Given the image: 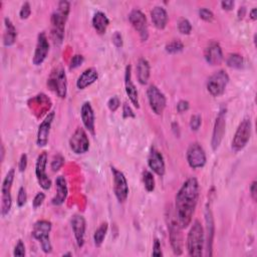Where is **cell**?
Returning a JSON list of instances; mask_svg holds the SVG:
<instances>
[{"label":"cell","mask_w":257,"mask_h":257,"mask_svg":"<svg viewBox=\"0 0 257 257\" xmlns=\"http://www.w3.org/2000/svg\"><path fill=\"white\" fill-rule=\"evenodd\" d=\"M199 198V183L196 178L187 179L176 195V219L182 229L188 227L195 212Z\"/></svg>","instance_id":"6da1fadb"},{"label":"cell","mask_w":257,"mask_h":257,"mask_svg":"<svg viewBox=\"0 0 257 257\" xmlns=\"http://www.w3.org/2000/svg\"><path fill=\"white\" fill-rule=\"evenodd\" d=\"M69 11H71V4L68 1L62 0L58 2L57 9L52 14V39L55 45L59 46L62 43L64 37V28L65 22L68 18Z\"/></svg>","instance_id":"7a4b0ae2"},{"label":"cell","mask_w":257,"mask_h":257,"mask_svg":"<svg viewBox=\"0 0 257 257\" xmlns=\"http://www.w3.org/2000/svg\"><path fill=\"white\" fill-rule=\"evenodd\" d=\"M205 246V232L201 223L196 220L187 236V250L190 256L200 257L203 255Z\"/></svg>","instance_id":"3957f363"},{"label":"cell","mask_w":257,"mask_h":257,"mask_svg":"<svg viewBox=\"0 0 257 257\" xmlns=\"http://www.w3.org/2000/svg\"><path fill=\"white\" fill-rule=\"evenodd\" d=\"M52 231V223L48 220H39L34 223L31 235L36 239L41 246L44 253H51L53 251V245L50 238Z\"/></svg>","instance_id":"277c9868"},{"label":"cell","mask_w":257,"mask_h":257,"mask_svg":"<svg viewBox=\"0 0 257 257\" xmlns=\"http://www.w3.org/2000/svg\"><path fill=\"white\" fill-rule=\"evenodd\" d=\"M49 87L57 93L60 99H64L67 93V79L64 69L61 66L56 67L48 80Z\"/></svg>","instance_id":"5b68a950"},{"label":"cell","mask_w":257,"mask_h":257,"mask_svg":"<svg viewBox=\"0 0 257 257\" xmlns=\"http://www.w3.org/2000/svg\"><path fill=\"white\" fill-rule=\"evenodd\" d=\"M15 176L14 169H10L6 176L4 177V180L2 182L1 186V215L2 217H5L10 212V209L12 206V196H11V190H12V184Z\"/></svg>","instance_id":"8992f818"},{"label":"cell","mask_w":257,"mask_h":257,"mask_svg":"<svg viewBox=\"0 0 257 257\" xmlns=\"http://www.w3.org/2000/svg\"><path fill=\"white\" fill-rule=\"evenodd\" d=\"M252 125L250 119H244L238 126L234 138L232 140L231 148L234 152H239L248 144L251 136Z\"/></svg>","instance_id":"52a82bcc"},{"label":"cell","mask_w":257,"mask_h":257,"mask_svg":"<svg viewBox=\"0 0 257 257\" xmlns=\"http://www.w3.org/2000/svg\"><path fill=\"white\" fill-rule=\"evenodd\" d=\"M229 83V76L223 69L214 73L207 82V89L212 97H220L225 92L226 86Z\"/></svg>","instance_id":"ba28073f"},{"label":"cell","mask_w":257,"mask_h":257,"mask_svg":"<svg viewBox=\"0 0 257 257\" xmlns=\"http://www.w3.org/2000/svg\"><path fill=\"white\" fill-rule=\"evenodd\" d=\"M113 177H114V193L115 198L120 203L127 200L129 195V185L126 176L123 172L114 167H111Z\"/></svg>","instance_id":"9c48e42d"},{"label":"cell","mask_w":257,"mask_h":257,"mask_svg":"<svg viewBox=\"0 0 257 257\" xmlns=\"http://www.w3.org/2000/svg\"><path fill=\"white\" fill-rule=\"evenodd\" d=\"M129 20L134 29L139 33L142 41H147L149 38L148 21L145 14L139 9H134L129 14Z\"/></svg>","instance_id":"30bf717a"},{"label":"cell","mask_w":257,"mask_h":257,"mask_svg":"<svg viewBox=\"0 0 257 257\" xmlns=\"http://www.w3.org/2000/svg\"><path fill=\"white\" fill-rule=\"evenodd\" d=\"M169 229V238L170 243L175 255H181L183 253V236H182V228L180 227L177 219L173 216H170L168 221Z\"/></svg>","instance_id":"8fae6325"},{"label":"cell","mask_w":257,"mask_h":257,"mask_svg":"<svg viewBox=\"0 0 257 257\" xmlns=\"http://www.w3.org/2000/svg\"><path fill=\"white\" fill-rule=\"evenodd\" d=\"M147 96L151 110L156 114L161 115L167 105V100L164 93H163L156 86H150L147 90Z\"/></svg>","instance_id":"7c38bea8"},{"label":"cell","mask_w":257,"mask_h":257,"mask_svg":"<svg viewBox=\"0 0 257 257\" xmlns=\"http://www.w3.org/2000/svg\"><path fill=\"white\" fill-rule=\"evenodd\" d=\"M187 162L192 169L203 168L206 164V154L204 149L198 143H192L186 153Z\"/></svg>","instance_id":"4fadbf2b"},{"label":"cell","mask_w":257,"mask_h":257,"mask_svg":"<svg viewBox=\"0 0 257 257\" xmlns=\"http://www.w3.org/2000/svg\"><path fill=\"white\" fill-rule=\"evenodd\" d=\"M46 165H48V153L42 152L36 160L35 176L39 186L43 190H49L52 187V180L46 174Z\"/></svg>","instance_id":"5bb4252c"},{"label":"cell","mask_w":257,"mask_h":257,"mask_svg":"<svg viewBox=\"0 0 257 257\" xmlns=\"http://www.w3.org/2000/svg\"><path fill=\"white\" fill-rule=\"evenodd\" d=\"M69 148L78 155L85 154L89 149V140L83 128H78L69 139Z\"/></svg>","instance_id":"9a60e30c"},{"label":"cell","mask_w":257,"mask_h":257,"mask_svg":"<svg viewBox=\"0 0 257 257\" xmlns=\"http://www.w3.org/2000/svg\"><path fill=\"white\" fill-rule=\"evenodd\" d=\"M225 130H226V110L223 109L219 112L217 115L214 129H213L212 140H211V146L213 151H216L220 147L225 135Z\"/></svg>","instance_id":"2e32d148"},{"label":"cell","mask_w":257,"mask_h":257,"mask_svg":"<svg viewBox=\"0 0 257 257\" xmlns=\"http://www.w3.org/2000/svg\"><path fill=\"white\" fill-rule=\"evenodd\" d=\"M50 52V43L48 36L45 32H40L37 36V42L35 46L34 55L32 57V62L34 65H40L45 60Z\"/></svg>","instance_id":"e0dca14e"},{"label":"cell","mask_w":257,"mask_h":257,"mask_svg":"<svg viewBox=\"0 0 257 257\" xmlns=\"http://www.w3.org/2000/svg\"><path fill=\"white\" fill-rule=\"evenodd\" d=\"M205 221H206V255L212 256V246H213V238H214V219L211 211L210 205L207 204L205 209Z\"/></svg>","instance_id":"ac0fdd59"},{"label":"cell","mask_w":257,"mask_h":257,"mask_svg":"<svg viewBox=\"0 0 257 257\" xmlns=\"http://www.w3.org/2000/svg\"><path fill=\"white\" fill-rule=\"evenodd\" d=\"M56 113L51 112L48 115L45 116V119L42 121L38 128L37 132V139H36V144L38 147H45L49 143V138L51 133V128L53 125V122L55 120Z\"/></svg>","instance_id":"d6986e66"},{"label":"cell","mask_w":257,"mask_h":257,"mask_svg":"<svg viewBox=\"0 0 257 257\" xmlns=\"http://www.w3.org/2000/svg\"><path fill=\"white\" fill-rule=\"evenodd\" d=\"M148 165L150 169L158 176L163 177L165 175L166 165H165L164 157H163L162 153L159 150H157L155 147H152L150 151L148 157Z\"/></svg>","instance_id":"ffe728a7"},{"label":"cell","mask_w":257,"mask_h":257,"mask_svg":"<svg viewBox=\"0 0 257 257\" xmlns=\"http://www.w3.org/2000/svg\"><path fill=\"white\" fill-rule=\"evenodd\" d=\"M206 61L211 65H219L223 60L222 49L218 42H210L204 52Z\"/></svg>","instance_id":"44dd1931"},{"label":"cell","mask_w":257,"mask_h":257,"mask_svg":"<svg viewBox=\"0 0 257 257\" xmlns=\"http://www.w3.org/2000/svg\"><path fill=\"white\" fill-rule=\"evenodd\" d=\"M71 223H72V228L74 231L78 246L83 247L85 244V235H86V219L84 216L80 214H76L73 216Z\"/></svg>","instance_id":"7402d4cb"},{"label":"cell","mask_w":257,"mask_h":257,"mask_svg":"<svg viewBox=\"0 0 257 257\" xmlns=\"http://www.w3.org/2000/svg\"><path fill=\"white\" fill-rule=\"evenodd\" d=\"M81 116L85 128L92 135L96 134V127H95V113H93L92 107L90 103L86 102L82 106L81 109Z\"/></svg>","instance_id":"603a6c76"},{"label":"cell","mask_w":257,"mask_h":257,"mask_svg":"<svg viewBox=\"0 0 257 257\" xmlns=\"http://www.w3.org/2000/svg\"><path fill=\"white\" fill-rule=\"evenodd\" d=\"M125 88H126L127 96L129 97L131 103L137 109H140L138 90H137L136 86L134 85V83L132 81V66L130 64L127 65L126 72H125Z\"/></svg>","instance_id":"cb8c5ba5"},{"label":"cell","mask_w":257,"mask_h":257,"mask_svg":"<svg viewBox=\"0 0 257 257\" xmlns=\"http://www.w3.org/2000/svg\"><path fill=\"white\" fill-rule=\"evenodd\" d=\"M56 187H57V194L53 198L52 203L55 206H60V205H62L64 203V201L67 198V194H68L66 180L64 179L63 176L57 177Z\"/></svg>","instance_id":"d4e9b609"},{"label":"cell","mask_w":257,"mask_h":257,"mask_svg":"<svg viewBox=\"0 0 257 257\" xmlns=\"http://www.w3.org/2000/svg\"><path fill=\"white\" fill-rule=\"evenodd\" d=\"M151 18L154 27L158 29H164L168 23V13L162 6H155L151 10Z\"/></svg>","instance_id":"484cf974"},{"label":"cell","mask_w":257,"mask_h":257,"mask_svg":"<svg viewBox=\"0 0 257 257\" xmlns=\"http://www.w3.org/2000/svg\"><path fill=\"white\" fill-rule=\"evenodd\" d=\"M99 79V73L96 68L89 67L86 68V71L79 77L77 81V86L79 89H85Z\"/></svg>","instance_id":"4316f807"},{"label":"cell","mask_w":257,"mask_h":257,"mask_svg":"<svg viewBox=\"0 0 257 257\" xmlns=\"http://www.w3.org/2000/svg\"><path fill=\"white\" fill-rule=\"evenodd\" d=\"M150 72H151V68H150L149 61L144 57L140 58L137 64V79L140 84L141 85L148 84L150 79Z\"/></svg>","instance_id":"83f0119b"},{"label":"cell","mask_w":257,"mask_h":257,"mask_svg":"<svg viewBox=\"0 0 257 257\" xmlns=\"http://www.w3.org/2000/svg\"><path fill=\"white\" fill-rule=\"evenodd\" d=\"M109 25H110V20L104 12L98 11L95 13V15H93L92 27L97 30L98 33H100V34L106 33Z\"/></svg>","instance_id":"f1b7e54d"},{"label":"cell","mask_w":257,"mask_h":257,"mask_svg":"<svg viewBox=\"0 0 257 257\" xmlns=\"http://www.w3.org/2000/svg\"><path fill=\"white\" fill-rule=\"evenodd\" d=\"M4 26H5V30L3 33V45L8 48V46H11L15 43L17 32L15 27L13 26V23L9 18L4 19Z\"/></svg>","instance_id":"f546056e"},{"label":"cell","mask_w":257,"mask_h":257,"mask_svg":"<svg viewBox=\"0 0 257 257\" xmlns=\"http://www.w3.org/2000/svg\"><path fill=\"white\" fill-rule=\"evenodd\" d=\"M109 229V224L107 222L101 224V226L96 230L95 234H93V241H95V245L97 247H101Z\"/></svg>","instance_id":"4dcf8cb0"},{"label":"cell","mask_w":257,"mask_h":257,"mask_svg":"<svg viewBox=\"0 0 257 257\" xmlns=\"http://www.w3.org/2000/svg\"><path fill=\"white\" fill-rule=\"evenodd\" d=\"M243 57L238 54H231L226 58V64L231 68H241L243 67Z\"/></svg>","instance_id":"1f68e13d"},{"label":"cell","mask_w":257,"mask_h":257,"mask_svg":"<svg viewBox=\"0 0 257 257\" xmlns=\"http://www.w3.org/2000/svg\"><path fill=\"white\" fill-rule=\"evenodd\" d=\"M166 52L170 55H176L184 50V44L181 40H172L166 44Z\"/></svg>","instance_id":"d6a6232c"},{"label":"cell","mask_w":257,"mask_h":257,"mask_svg":"<svg viewBox=\"0 0 257 257\" xmlns=\"http://www.w3.org/2000/svg\"><path fill=\"white\" fill-rule=\"evenodd\" d=\"M143 181L146 190L148 192H153L155 189V179L150 171H145L143 173Z\"/></svg>","instance_id":"836d02e7"},{"label":"cell","mask_w":257,"mask_h":257,"mask_svg":"<svg viewBox=\"0 0 257 257\" xmlns=\"http://www.w3.org/2000/svg\"><path fill=\"white\" fill-rule=\"evenodd\" d=\"M178 29L182 34H190L192 31V26L190 21L186 18H181L178 22Z\"/></svg>","instance_id":"e575fe53"},{"label":"cell","mask_w":257,"mask_h":257,"mask_svg":"<svg viewBox=\"0 0 257 257\" xmlns=\"http://www.w3.org/2000/svg\"><path fill=\"white\" fill-rule=\"evenodd\" d=\"M63 163H64V158L60 155V154H57L54 157L53 161H52V169L54 172H57L63 165Z\"/></svg>","instance_id":"d590c367"},{"label":"cell","mask_w":257,"mask_h":257,"mask_svg":"<svg viewBox=\"0 0 257 257\" xmlns=\"http://www.w3.org/2000/svg\"><path fill=\"white\" fill-rule=\"evenodd\" d=\"M28 201V194H27V190L25 187H20L19 190H18V195H17V205L18 207H23L26 205Z\"/></svg>","instance_id":"8d00e7d4"},{"label":"cell","mask_w":257,"mask_h":257,"mask_svg":"<svg viewBox=\"0 0 257 257\" xmlns=\"http://www.w3.org/2000/svg\"><path fill=\"white\" fill-rule=\"evenodd\" d=\"M199 16L201 19H203L204 21H207V22H211L214 19L213 12L207 8H201L199 10Z\"/></svg>","instance_id":"74e56055"},{"label":"cell","mask_w":257,"mask_h":257,"mask_svg":"<svg viewBox=\"0 0 257 257\" xmlns=\"http://www.w3.org/2000/svg\"><path fill=\"white\" fill-rule=\"evenodd\" d=\"M31 14V7L29 2H25L20 8L19 16L21 19H28Z\"/></svg>","instance_id":"f35d334b"},{"label":"cell","mask_w":257,"mask_h":257,"mask_svg":"<svg viewBox=\"0 0 257 257\" xmlns=\"http://www.w3.org/2000/svg\"><path fill=\"white\" fill-rule=\"evenodd\" d=\"M202 125V118L199 114H194L191 116L190 120V128L192 131H198Z\"/></svg>","instance_id":"ab89813d"},{"label":"cell","mask_w":257,"mask_h":257,"mask_svg":"<svg viewBox=\"0 0 257 257\" xmlns=\"http://www.w3.org/2000/svg\"><path fill=\"white\" fill-rule=\"evenodd\" d=\"M85 61V58L82 55H76L73 57L72 60H71V65H69V68L71 69H75L80 67Z\"/></svg>","instance_id":"60d3db41"},{"label":"cell","mask_w":257,"mask_h":257,"mask_svg":"<svg viewBox=\"0 0 257 257\" xmlns=\"http://www.w3.org/2000/svg\"><path fill=\"white\" fill-rule=\"evenodd\" d=\"M120 105H121V101L118 97H113L108 102V108L113 113H114L116 110L120 108Z\"/></svg>","instance_id":"b9f144b4"},{"label":"cell","mask_w":257,"mask_h":257,"mask_svg":"<svg viewBox=\"0 0 257 257\" xmlns=\"http://www.w3.org/2000/svg\"><path fill=\"white\" fill-rule=\"evenodd\" d=\"M112 40H113V43L114 44L115 48H118V49L123 48V45H124V40H123V36H122L121 32L115 31V32L113 34Z\"/></svg>","instance_id":"7bdbcfd3"},{"label":"cell","mask_w":257,"mask_h":257,"mask_svg":"<svg viewBox=\"0 0 257 257\" xmlns=\"http://www.w3.org/2000/svg\"><path fill=\"white\" fill-rule=\"evenodd\" d=\"M13 255L20 256V257L26 256V246H25V243L22 242V240H18V242L14 248Z\"/></svg>","instance_id":"ee69618b"},{"label":"cell","mask_w":257,"mask_h":257,"mask_svg":"<svg viewBox=\"0 0 257 257\" xmlns=\"http://www.w3.org/2000/svg\"><path fill=\"white\" fill-rule=\"evenodd\" d=\"M44 199H45V194H44L43 192H39V193H37V194L35 195L33 201H32V206H33V208L36 209V208L40 207V206L42 205Z\"/></svg>","instance_id":"f6af8a7d"},{"label":"cell","mask_w":257,"mask_h":257,"mask_svg":"<svg viewBox=\"0 0 257 257\" xmlns=\"http://www.w3.org/2000/svg\"><path fill=\"white\" fill-rule=\"evenodd\" d=\"M135 113L133 112L132 108L125 103L123 106V118L124 119H130V118H135Z\"/></svg>","instance_id":"bcb514c9"},{"label":"cell","mask_w":257,"mask_h":257,"mask_svg":"<svg viewBox=\"0 0 257 257\" xmlns=\"http://www.w3.org/2000/svg\"><path fill=\"white\" fill-rule=\"evenodd\" d=\"M28 168V155L22 154L18 163V169L20 172H25Z\"/></svg>","instance_id":"7dc6e473"},{"label":"cell","mask_w":257,"mask_h":257,"mask_svg":"<svg viewBox=\"0 0 257 257\" xmlns=\"http://www.w3.org/2000/svg\"><path fill=\"white\" fill-rule=\"evenodd\" d=\"M153 256H162V249H161V243L159 239H155L154 241V245H153V252H152Z\"/></svg>","instance_id":"c3c4849f"},{"label":"cell","mask_w":257,"mask_h":257,"mask_svg":"<svg viewBox=\"0 0 257 257\" xmlns=\"http://www.w3.org/2000/svg\"><path fill=\"white\" fill-rule=\"evenodd\" d=\"M189 103L187 102V101H180L177 105V111L179 113H183V112H186V111H188L189 110Z\"/></svg>","instance_id":"681fc988"},{"label":"cell","mask_w":257,"mask_h":257,"mask_svg":"<svg viewBox=\"0 0 257 257\" xmlns=\"http://www.w3.org/2000/svg\"><path fill=\"white\" fill-rule=\"evenodd\" d=\"M235 5V2L232 1V0H225V1H222L221 2V6L224 10H227V11H230L233 9V7H234Z\"/></svg>","instance_id":"f907efd6"},{"label":"cell","mask_w":257,"mask_h":257,"mask_svg":"<svg viewBox=\"0 0 257 257\" xmlns=\"http://www.w3.org/2000/svg\"><path fill=\"white\" fill-rule=\"evenodd\" d=\"M250 194H251L252 199L254 201H256V199H257V182L256 181H253L250 186Z\"/></svg>","instance_id":"816d5d0a"},{"label":"cell","mask_w":257,"mask_h":257,"mask_svg":"<svg viewBox=\"0 0 257 257\" xmlns=\"http://www.w3.org/2000/svg\"><path fill=\"white\" fill-rule=\"evenodd\" d=\"M246 14V7L245 6H241L238 10V18L239 19H243L244 16Z\"/></svg>","instance_id":"f5cc1de1"},{"label":"cell","mask_w":257,"mask_h":257,"mask_svg":"<svg viewBox=\"0 0 257 257\" xmlns=\"http://www.w3.org/2000/svg\"><path fill=\"white\" fill-rule=\"evenodd\" d=\"M249 17H250L253 21H255V20L257 19V8H253V9L250 11Z\"/></svg>","instance_id":"db71d44e"},{"label":"cell","mask_w":257,"mask_h":257,"mask_svg":"<svg viewBox=\"0 0 257 257\" xmlns=\"http://www.w3.org/2000/svg\"><path fill=\"white\" fill-rule=\"evenodd\" d=\"M4 155H5V150H4V146H3V144L1 145V161L3 162V160H4Z\"/></svg>","instance_id":"11a10c76"},{"label":"cell","mask_w":257,"mask_h":257,"mask_svg":"<svg viewBox=\"0 0 257 257\" xmlns=\"http://www.w3.org/2000/svg\"><path fill=\"white\" fill-rule=\"evenodd\" d=\"M63 256H72V253H66V254H63Z\"/></svg>","instance_id":"9f6ffc18"}]
</instances>
